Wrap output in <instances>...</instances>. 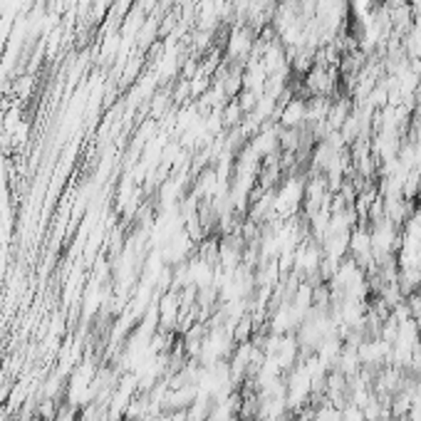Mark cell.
<instances>
[{"label":"cell","mask_w":421,"mask_h":421,"mask_svg":"<svg viewBox=\"0 0 421 421\" xmlns=\"http://www.w3.org/2000/svg\"><path fill=\"white\" fill-rule=\"evenodd\" d=\"M305 201V184L298 176H290L283 181V186L273 191V216L290 221V216H295V211L303 206Z\"/></svg>","instance_id":"cell-1"},{"label":"cell","mask_w":421,"mask_h":421,"mask_svg":"<svg viewBox=\"0 0 421 421\" xmlns=\"http://www.w3.org/2000/svg\"><path fill=\"white\" fill-rule=\"evenodd\" d=\"M315 387L313 372H310V365H300L290 372L288 379V389H285V402L288 407H300L305 404V399H310V392Z\"/></svg>","instance_id":"cell-2"},{"label":"cell","mask_w":421,"mask_h":421,"mask_svg":"<svg viewBox=\"0 0 421 421\" xmlns=\"http://www.w3.org/2000/svg\"><path fill=\"white\" fill-rule=\"evenodd\" d=\"M369 238H372V256L377 261L389 258V253H394V248H397V231L389 218H379L369 231Z\"/></svg>","instance_id":"cell-3"},{"label":"cell","mask_w":421,"mask_h":421,"mask_svg":"<svg viewBox=\"0 0 421 421\" xmlns=\"http://www.w3.org/2000/svg\"><path fill=\"white\" fill-rule=\"evenodd\" d=\"M199 355L204 367L218 365L226 355H231V335L223 330H213L209 337L199 345Z\"/></svg>","instance_id":"cell-4"},{"label":"cell","mask_w":421,"mask_h":421,"mask_svg":"<svg viewBox=\"0 0 421 421\" xmlns=\"http://www.w3.org/2000/svg\"><path fill=\"white\" fill-rule=\"evenodd\" d=\"M322 263H325V256H322V251L315 243H300V246L295 248L293 268L298 270V273L313 275L322 268Z\"/></svg>","instance_id":"cell-5"},{"label":"cell","mask_w":421,"mask_h":421,"mask_svg":"<svg viewBox=\"0 0 421 421\" xmlns=\"http://www.w3.org/2000/svg\"><path fill=\"white\" fill-rule=\"evenodd\" d=\"M362 365H379V362L389 360L392 357V345L387 340H369L357 350Z\"/></svg>","instance_id":"cell-6"},{"label":"cell","mask_w":421,"mask_h":421,"mask_svg":"<svg viewBox=\"0 0 421 421\" xmlns=\"http://www.w3.org/2000/svg\"><path fill=\"white\" fill-rule=\"evenodd\" d=\"M280 122H283L285 129H298L303 122H308V102H303V100H290L288 105L283 107V114H280Z\"/></svg>","instance_id":"cell-7"},{"label":"cell","mask_w":421,"mask_h":421,"mask_svg":"<svg viewBox=\"0 0 421 421\" xmlns=\"http://www.w3.org/2000/svg\"><path fill=\"white\" fill-rule=\"evenodd\" d=\"M253 48V38L248 30H236V33H231V43H228V55L231 57H241L246 53H251Z\"/></svg>","instance_id":"cell-8"},{"label":"cell","mask_w":421,"mask_h":421,"mask_svg":"<svg viewBox=\"0 0 421 421\" xmlns=\"http://www.w3.org/2000/svg\"><path fill=\"white\" fill-rule=\"evenodd\" d=\"M176 313H179V298H176L174 293H169V295H164V303H161V322H169V315H171V320L176 317Z\"/></svg>","instance_id":"cell-9"},{"label":"cell","mask_w":421,"mask_h":421,"mask_svg":"<svg viewBox=\"0 0 421 421\" xmlns=\"http://www.w3.org/2000/svg\"><path fill=\"white\" fill-rule=\"evenodd\" d=\"M419 340H421V335H419Z\"/></svg>","instance_id":"cell-10"}]
</instances>
